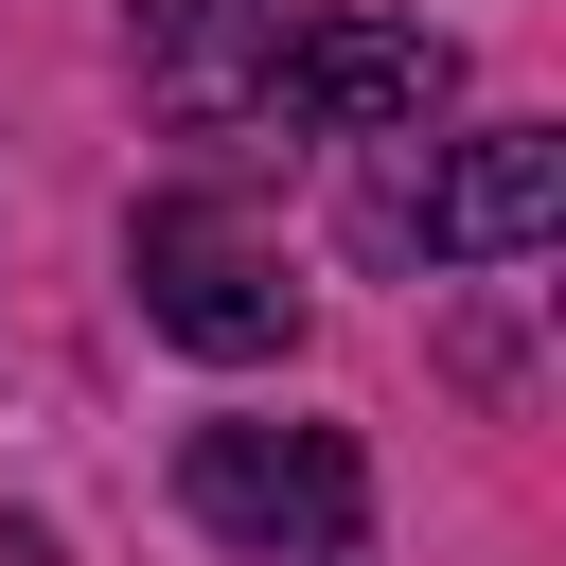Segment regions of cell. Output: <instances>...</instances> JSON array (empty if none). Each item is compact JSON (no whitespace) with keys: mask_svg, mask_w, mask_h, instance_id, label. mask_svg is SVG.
I'll use <instances>...</instances> for the list:
<instances>
[{"mask_svg":"<svg viewBox=\"0 0 566 566\" xmlns=\"http://www.w3.org/2000/svg\"><path fill=\"white\" fill-rule=\"evenodd\" d=\"M177 495H195V531H230V548H265V566H336V548L371 531V460H354L336 424H195Z\"/></svg>","mask_w":566,"mask_h":566,"instance_id":"6da1fadb","label":"cell"},{"mask_svg":"<svg viewBox=\"0 0 566 566\" xmlns=\"http://www.w3.org/2000/svg\"><path fill=\"white\" fill-rule=\"evenodd\" d=\"M124 265H142V318H159L177 354H212V371H265V354L301 336L283 248H265L248 212H212V195H159V212L124 230Z\"/></svg>","mask_w":566,"mask_h":566,"instance_id":"7a4b0ae2","label":"cell"},{"mask_svg":"<svg viewBox=\"0 0 566 566\" xmlns=\"http://www.w3.org/2000/svg\"><path fill=\"white\" fill-rule=\"evenodd\" d=\"M548 212H566V142L548 124H478L442 177H371V248H442V265H531L548 248Z\"/></svg>","mask_w":566,"mask_h":566,"instance_id":"3957f363","label":"cell"},{"mask_svg":"<svg viewBox=\"0 0 566 566\" xmlns=\"http://www.w3.org/2000/svg\"><path fill=\"white\" fill-rule=\"evenodd\" d=\"M442 88H460V53L424 35V18H301L283 35V124H318V142H424L442 124Z\"/></svg>","mask_w":566,"mask_h":566,"instance_id":"277c9868","label":"cell"},{"mask_svg":"<svg viewBox=\"0 0 566 566\" xmlns=\"http://www.w3.org/2000/svg\"><path fill=\"white\" fill-rule=\"evenodd\" d=\"M283 35H301V0H142V88L195 142H248V124H283Z\"/></svg>","mask_w":566,"mask_h":566,"instance_id":"5b68a950","label":"cell"}]
</instances>
